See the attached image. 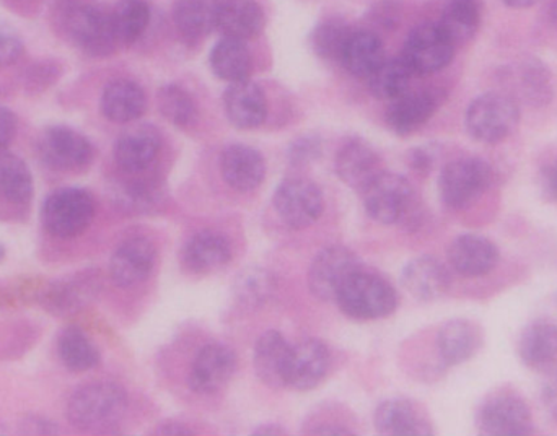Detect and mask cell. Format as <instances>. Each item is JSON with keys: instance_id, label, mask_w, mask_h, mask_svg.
Listing matches in <instances>:
<instances>
[{"instance_id": "cell-40", "label": "cell", "mask_w": 557, "mask_h": 436, "mask_svg": "<svg viewBox=\"0 0 557 436\" xmlns=\"http://www.w3.org/2000/svg\"><path fill=\"white\" fill-rule=\"evenodd\" d=\"M0 198L12 204H26L33 198V176L20 157L0 152Z\"/></svg>"}, {"instance_id": "cell-50", "label": "cell", "mask_w": 557, "mask_h": 436, "mask_svg": "<svg viewBox=\"0 0 557 436\" xmlns=\"http://www.w3.org/2000/svg\"><path fill=\"white\" fill-rule=\"evenodd\" d=\"M370 18H372L376 25L382 26V28L393 29L398 26L399 20H401V10H399L398 3L385 0V2L373 7Z\"/></svg>"}, {"instance_id": "cell-31", "label": "cell", "mask_w": 557, "mask_h": 436, "mask_svg": "<svg viewBox=\"0 0 557 436\" xmlns=\"http://www.w3.org/2000/svg\"><path fill=\"white\" fill-rule=\"evenodd\" d=\"M267 25L263 7L257 0H222L219 7L218 29L225 38H257Z\"/></svg>"}, {"instance_id": "cell-30", "label": "cell", "mask_w": 557, "mask_h": 436, "mask_svg": "<svg viewBox=\"0 0 557 436\" xmlns=\"http://www.w3.org/2000/svg\"><path fill=\"white\" fill-rule=\"evenodd\" d=\"M100 108L103 116L113 123H134L146 113V91L137 82L129 80V78H116L104 87Z\"/></svg>"}, {"instance_id": "cell-3", "label": "cell", "mask_w": 557, "mask_h": 436, "mask_svg": "<svg viewBox=\"0 0 557 436\" xmlns=\"http://www.w3.org/2000/svg\"><path fill=\"white\" fill-rule=\"evenodd\" d=\"M496 182L493 165L483 157L463 155L445 163L438 175V196L451 211H467L490 192Z\"/></svg>"}, {"instance_id": "cell-57", "label": "cell", "mask_w": 557, "mask_h": 436, "mask_svg": "<svg viewBox=\"0 0 557 436\" xmlns=\"http://www.w3.org/2000/svg\"><path fill=\"white\" fill-rule=\"evenodd\" d=\"M5 258V248H3V245H0V261Z\"/></svg>"}, {"instance_id": "cell-52", "label": "cell", "mask_w": 557, "mask_h": 436, "mask_svg": "<svg viewBox=\"0 0 557 436\" xmlns=\"http://www.w3.org/2000/svg\"><path fill=\"white\" fill-rule=\"evenodd\" d=\"M20 432L25 435H55L59 428L54 422L48 421V419L29 415L20 424Z\"/></svg>"}, {"instance_id": "cell-56", "label": "cell", "mask_w": 557, "mask_h": 436, "mask_svg": "<svg viewBox=\"0 0 557 436\" xmlns=\"http://www.w3.org/2000/svg\"><path fill=\"white\" fill-rule=\"evenodd\" d=\"M549 20L557 29V0H552V5H549Z\"/></svg>"}, {"instance_id": "cell-28", "label": "cell", "mask_w": 557, "mask_h": 436, "mask_svg": "<svg viewBox=\"0 0 557 436\" xmlns=\"http://www.w3.org/2000/svg\"><path fill=\"white\" fill-rule=\"evenodd\" d=\"M517 357L533 372H546L557 359V324L539 317L530 321L517 339Z\"/></svg>"}, {"instance_id": "cell-24", "label": "cell", "mask_w": 557, "mask_h": 436, "mask_svg": "<svg viewBox=\"0 0 557 436\" xmlns=\"http://www.w3.org/2000/svg\"><path fill=\"white\" fill-rule=\"evenodd\" d=\"M401 284L412 298L429 303L447 295L451 287V274L441 259L419 256L403 269Z\"/></svg>"}, {"instance_id": "cell-58", "label": "cell", "mask_w": 557, "mask_h": 436, "mask_svg": "<svg viewBox=\"0 0 557 436\" xmlns=\"http://www.w3.org/2000/svg\"><path fill=\"white\" fill-rule=\"evenodd\" d=\"M0 434H5V428L2 427V424H0Z\"/></svg>"}, {"instance_id": "cell-11", "label": "cell", "mask_w": 557, "mask_h": 436, "mask_svg": "<svg viewBox=\"0 0 557 436\" xmlns=\"http://www.w3.org/2000/svg\"><path fill=\"white\" fill-rule=\"evenodd\" d=\"M273 204L284 225L292 229H304L323 214L324 196L320 186L310 179L287 178L278 183Z\"/></svg>"}, {"instance_id": "cell-13", "label": "cell", "mask_w": 557, "mask_h": 436, "mask_svg": "<svg viewBox=\"0 0 557 436\" xmlns=\"http://www.w3.org/2000/svg\"><path fill=\"white\" fill-rule=\"evenodd\" d=\"M42 163L59 172H81L95 159V147L84 134L67 126H52L38 142Z\"/></svg>"}, {"instance_id": "cell-55", "label": "cell", "mask_w": 557, "mask_h": 436, "mask_svg": "<svg viewBox=\"0 0 557 436\" xmlns=\"http://www.w3.org/2000/svg\"><path fill=\"white\" fill-rule=\"evenodd\" d=\"M285 431L281 427V425L276 424H267L261 425V427H258L257 431H255V435L263 436V435H284Z\"/></svg>"}, {"instance_id": "cell-20", "label": "cell", "mask_w": 557, "mask_h": 436, "mask_svg": "<svg viewBox=\"0 0 557 436\" xmlns=\"http://www.w3.org/2000/svg\"><path fill=\"white\" fill-rule=\"evenodd\" d=\"M157 262V248L146 236H133L124 239L110 261V275L121 288L136 287L143 284Z\"/></svg>"}, {"instance_id": "cell-49", "label": "cell", "mask_w": 557, "mask_h": 436, "mask_svg": "<svg viewBox=\"0 0 557 436\" xmlns=\"http://www.w3.org/2000/svg\"><path fill=\"white\" fill-rule=\"evenodd\" d=\"M545 382L542 386V401L549 418L557 424V362L546 370Z\"/></svg>"}, {"instance_id": "cell-1", "label": "cell", "mask_w": 557, "mask_h": 436, "mask_svg": "<svg viewBox=\"0 0 557 436\" xmlns=\"http://www.w3.org/2000/svg\"><path fill=\"white\" fill-rule=\"evenodd\" d=\"M367 215L382 225L419 228L424 220L421 202L408 178L383 170L362 192Z\"/></svg>"}, {"instance_id": "cell-14", "label": "cell", "mask_w": 557, "mask_h": 436, "mask_svg": "<svg viewBox=\"0 0 557 436\" xmlns=\"http://www.w3.org/2000/svg\"><path fill=\"white\" fill-rule=\"evenodd\" d=\"M100 290V274L94 269H88L49 284L42 291L41 303L48 313L67 317L88 307Z\"/></svg>"}, {"instance_id": "cell-35", "label": "cell", "mask_w": 557, "mask_h": 436, "mask_svg": "<svg viewBox=\"0 0 557 436\" xmlns=\"http://www.w3.org/2000/svg\"><path fill=\"white\" fill-rule=\"evenodd\" d=\"M129 179L116 186L117 204L129 214L144 215L157 211L165 199V188L157 178L144 176V173L129 175Z\"/></svg>"}, {"instance_id": "cell-26", "label": "cell", "mask_w": 557, "mask_h": 436, "mask_svg": "<svg viewBox=\"0 0 557 436\" xmlns=\"http://www.w3.org/2000/svg\"><path fill=\"white\" fill-rule=\"evenodd\" d=\"M373 424L382 435L428 436L434 435L428 412L408 399H388L376 408Z\"/></svg>"}, {"instance_id": "cell-34", "label": "cell", "mask_w": 557, "mask_h": 436, "mask_svg": "<svg viewBox=\"0 0 557 436\" xmlns=\"http://www.w3.org/2000/svg\"><path fill=\"white\" fill-rule=\"evenodd\" d=\"M483 5L481 0H445L438 26L455 46L467 45L481 28Z\"/></svg>"}, {"instance_id": "cell-32", "label": "cell", "mask_w": 557, "mask_h": 436, "mask_svg": "<svg viewBox=\"0 0 557 436\" xmlns=\"http://www.w3.org/2000/svg\"><path fill=\"white\" fill-rule=\"evenodd\" d=\"M221 0H176L173 23L186 42H199L218 29Z\"/></svg>"}, {"instance_id": "cell-10", "label": "cell", "mask_w": 557, "mask_h": 436, "mask_svg": "<svg viewBox=\"0 0 557 436\" xmlns=\"http://www.w3.org/2000/svg\"><path fill=\"white\" fill-rule=\"evenodd\" d=\"M503 84L517 103L533 110L549 107L556 97L555 78L548 65L535 55L520 59L503 72Z\"/></svg>"}, {"instance_id": "cell-37", "label": "cell", "mask_w": 557, "mask_h": 436, "mask_svg": "<svg viewBox=\"0 0 557 436\" xmlns=\"http://www.w3.org/2000/svg\"><path fill=\"white\" fill-rule=\"evenodd\" d=\"M110 13L117 45H136L146 35L152 18L146 0H120Z\"/></svg>"}, {"instance_id": "cell-51", "label": "cell", "mask_w": 557, "mask_h": 436, "mask_svg": "<svg viewBox=\"0 0 557 436\" xmlns=\"http://www.w3.org/2000/svg\"><path fill=\"white\" fill-rule=\"evenodd\" d=\"M16 127H18V121H16L13 111H10L9 108L0 107V152L5 150L15 139Z\"/></svg>"}, {"instance_id": "cell-43", "label": "cell", "mask_w": 557, "mask_h": 436, "mask_svg": "<svg viewBox=\"0 0 557 436\" xmlns=\"http://www.w3.org/2000/svg\"><path fill=\"white\" fill-rule=\"evenodd\" d=\"M350 33H352V28L344 20H323L310 33L308 45L317 58L323 59V61H339Z\"/></svg>"}, {"instance_id": "cell-6", "label": "cell", "mask_w": 557, "mask_h": 436, "mask_svg": "<svg viewBox=\"0 0 557 436\" xmlns=\"http://www.w3.org/2000/svg\"><path fill=\"white\" fill-rule=\"evenodd\" d=\"M62 25L75 46L94 58H107L116 51L111 13L91 0H64Z\"/></svg>"}, {"instance_id": "cell-27", "label": "cell", "mask_w": 557, "mask_h": 436, "mask_svg": "<svg viewBox=\"0 0 557 436\" xmlns=\"http://www.w3.org/2000/svg\"><path fill=\"white\" fill-rule=\"evenodd\" d=\"M221 173L224 182L238 192H251L267 178V162L255 147L232 144L221 155Z\"/></svg>"}, {"instance_id": "cell-9", "label": "cell", "mask_w": 557, "mask_h": 436, "mask_svg": "<svg viewBox=\"0 0 557 436\" xmlns=\"http://www.w3.org/2000/svg\"><path fill=\"white\" fill-rule=\"evenodd\" d=\"M455 48L438 23H421L406 36L401 58L418 77L437 74L451 64Z\"/></svg>"}, {"instance_id": "cell-44", "label": "cell", "mask_w": 557, "mask_h": 436, "mask_svg": "<svg viewBox=\"0 0 557 436\" xmlns=\"http://www.w3.org/2000/svg\"><path fill=\"white\" fill-rule=\"evenodd\" d=\"M323 139L318 134H301L288 146L287 162L294 169L313 165L323 155Z\"/></svg>"}, {"instance_id": "cell-12", "label": "cell", "mask_w": 557, "mask_h": 436, "mask_svg": "<svg viewBox=\"0 0 557 436\" xmlns=\"http://www.w3.org/2000/svg\"><path fill=\"white\" fill-rule=\"evenodd\" d=\"M362 267L346 246H330L318 252L308 271V288L321 301H336L344 285Z\"/></svg>"}, {"instance_id": "cell-46", "label": "cell", "mask_w": 557, "mask_h": 436, "mask_svg": "<svg viewBox=\"0 0 557 436\" xmlns=\"http://www.w3.org/2000/svg\"><path fill=\"white\" fill-rule=\"evenodd\" d=\"M536 185H539L540 198L546 204L557 205V150L549 153L540 165Z\"/></svg>"}, {"instance_id": "cell-41", "label": "cell", "mask_w": 557, "mask_h": 436, "mask_svg": "<svg viewBox=\"0 0 557 436\" xmlns=\"http://www.w3.org/2000/svg\"><path fill=\"white\" fill-rule=\"evenodd\" d=\"M276 290L274 275L267 269L250 265L237 275L234 282L235 300L242 307L260 308L271 300Z\"/></svg>"}, {"instance_id": "cell-33", "label": "cell", "mask_w": 557, "mask_h": 436, "mask_svg": "<svg viewBox=\"0 0 557 436\" xmlns=\"http://www.w3.org/2000/svg\"><path fill=\"white\" fill-rule=\"evenodd\" d=\"M385 46L382 38L370 29H352L339 62L350 75L369 78V75L385 61Z\"/></svg>"}, {"instance_id": "cell-25", "label": "cell", "mask_w": 557, "mask_h": 436, "mask_svg": "<svg viewBox=\"0 0 557 436\" xmlns=\"http://www.w3.org/2000/svg\"><path fill=\"white\" fill-rule=\"evenodd\" d=\"M224 111L228 123L242 130L260 127L267 121L268 100L263 88L250 78L228 84L224 94Z\"/></svg>"}, {"instance_id": "cell-5", "label": "cell", "mask_w": 557, "mask_h": 436, "mask_svg": "<svg viewBox=\"0 0 557 436\" xmlns=\"http://www.w3.org/2000/svg\"><path fill=\"white\" fill-rule=\"evenodd\" d=\"M127 396L110 382L82 386L69 399L67 419L82 432H100L116 425L126 414Z\"/></svg>"}, {"instance_id": "cell-53", "label": "cell", "mask_w": 557, "mask_h": 436, "mask_svg": "<svg viewBox=\"0 0 557 436\" xmlns=\"http://www.w3.org/2000/svg\"><path fill=\"white\" fill-rule=\"evenodd\" d=\"M157 435H193L191 428L185 427L180 422H166L156 431Z\"/></svg>"}, {"instance_id": "cell-39", "label": "cell", "mask_w": 557, "mask_h": 436, "mask_svg": "<svg viewBox=\"0 0 557 436\" xmlns=\"http://www.w3.org/2000/svg\"><path fill=\"white\" fill-rule=\"evenodd\" d=\"M58 353L71 372L84 373L100 363V352L90 337L77 326H69L59 333Z\"/></svg>"}, {"instance_id": "cell-2", "label": "cell", "mask_w": 557, "mask_h": 436, "mask_svg": "<svg viewBox=\"0 0 557 436\" xmlns=\"http://www.w3.org/2000/svg\"><path fill=\"white\" fill-rule=\"evenodd\" d=\"M474 427L486 436L539 434L525 396L510 385L496 386L483 396L474 411Z\"/></svg>"}, {"instance_id": "cell-45", "label": "cell", "mask_w": 557, "mask_h": 436, "mask_svg": "<svg viewBox=\"0 0 557 436\" xmlns=\"http://www.w3.org/2000/svg\"><path fill=\"white\" fill-rule=\"evenodd\" d=\"M442 149L437 144H424V146L414 147L406 155L411 172L419 176H429L434 172L435 166L441 162Z\"/></svg>"}, {"instance_id": "cell-16", "label": "cell", "mask_w": 557, "mask_h": 436, "mask_svg": "<svg viewBox=\"0 0 557 436\" xmlns=\"http://www.w3.org/2000/svg\"><path fill=\"white\" fill-rule=\"evenodd\" d=\"M484 329L476 321L455 317L442 324L435 337L438 362L444 369L470 362L484 347Z\"/></svg>"}, {"instance_id": "cell-54", "label": "cell", "mask_w": 557, "mask_h": 436, "mask_svg": "<svg viewBox=\"0 0 557 436\" xmlns=\"http://www.w3.org/2000/svg\"><path fill=\"white\" fill-rule=\"evenodd\" d=\"M504 5L509 7V9L513 10H527L532 9V7L539 5L543 0H500Z\"/></svg>"}, {"instance_id": "cell-8", "label": "cell", "mask_w": 557, "mask_h": 436, "mask_svg": "<svg viewBox=\"0 0 557 436\" xmlns=\"http://www.w3.org/2000/svg\"><path fill=\"white\" fill-rule=\"evenodd\" d=\"M97 214L94 196L82 188H61L46 198L41 209L42 225L55 238L81 236L90 228Z\"/></svg>"}, {"instance_id": "cell-29", "label": "cell", "mask_w": 557, "mask_h": 436, "mask_svg": "<svg viewBox=\"0 0 557 436\" xmlns=\"http://www.w3.org/2000/svg\"><path fill=\"white\" fill-rule=\"evenodd\" d=\"M290 344L278 331H267L255 344L253 366L260 382L271 389H284Z\"/></svg>"}, {"instance_id": "cell-18", "label": "cell", "mask_w": 557, "mask_h": 436, "mask_svg": "<svg viewBox=\"0 0 557 436\" xmlns=\"http://www.w3.org/2000/svg\"><path fill=\"white\" fill-rule=\"evenodd\" d=\"M442 100L444 95L437 90L406 91L401 97L389 101L385 114L386 126L396 136H411L434 117Z\"/></svg>"}, {"instance_id": "cell-38", "label": "cell", "mask_w": 557, "mask_h": 436, "mask_svg": "<svg viewBox=\"0 0 557 436\" xmlns=\"http://www.w3.org/2000/svg\"><path fill=\"white\" fill-rule=\"evenodd\" d=\"M412 77L414 74L405 59L399 55V58H385V61L369 75L367 84H369L370 94L376 100L393 101L409 91Z\"/></svg>"}, {"instance_id": "cell-4", "label": "cell", "mask_w": 557, "mask_h": 436, "mask_svg": "<svg viewBox=\"0 0 557 436\" xmlns=\"http://www.w3.org/2000/svg\"><path fill=\"white\" fill-rule=\"evenodd\" d=\"M522 120L520 104L503 90L486 91L471 101L465 113V129L478 144L496 146L509 139Z\"/></svg>"}, {"instance_id": "cell-19", "label": "cell", "mask_w": 557, "mask_h": 436, "mask_svg": "<svg viewBox=\"0 0 557 436\" xmlns=\"http://www.w3.org/2000/svg\"><path fill=\"white\" fill-rule=\"evenodd\" d=\"M334 169L337 178L360 195L383 172L379 152L362 137H350L341 146Z\"/></svg>"}, {"instance_id": "cell-23", "label": "cell", "mask_w": 557, "mask_h": 436, "mask_svg": "<svg viewBox=\"0 0 557 436\" xmlns=\"http://www.w3.org/2000/svg\"><path fill=\"white\" fill-rule=\"evenodd\" d=\"M234 258L231 239L214 229H202L183 246L182 264L195 275H211L227 267Z\"/></svg>"}, {"instance_id": "cell-7", "label": "cell", "mask_w": 557, "mask_h": 436, "mask_svg": "<svg viewBox=\"0 0 557 436\" xmlns=\"http://www.w3.org/2000/svg\"><path fill=\"white\" fill-rule=\"evenodd\" d=\"M337 307L354 321L392 316L399 304L398 291L386 278L360 269L336 298Z\"/></svg>"}, {"instance_id": "cell-22", "label": "cell", "mask_w": 557, "mask_h": 436, "mask_svg": "<svg viewBox=\"0 0 557 436\" xmlns=\"http://www.w3.org/2000/svg\"><path fill=\"white\" fill-rule=\"evenodd\" d=\"M162 150V136L152 124H136L121 134L114 146V160L126 175L146 173Z\"/></svg>"}, {"instance_id": "cell-48", "label": "cell", "mask_w": 557, "mask_h": 436, "mask_svg": "<svg viewBox=\"0 0 557 436\" xmlns=\"http://www.w3.org/2000/svg\"><path fill=\"white\" fill-rule=\"evenodd\" d=\"M58 77L59 68L52 62H41V64H36L28 68L25 87L32 94H39V91H45L46 88L52 87Z\"/></svg>"}, {"instance_id": "cell-47", "label": "cell", "mask_w": 557, "mask_h": 436, "mask_svg": "<svg viewBox=\"0 0 557 436\" xmlns=\"http://www.w3.org/2000/svg\"><path fill=\"white\" fill-rule=\"evenodd\" d=\"M23 42L12 25L0 20V67L12 65L22 55Z\"/></svg>"}, {"instance_id": "cell-15", "label": "cell", "mask_w": 557, "mask_h": 436, "mask_svg": "<svg viewBox=\"0 0 557 436\" xmlns=\"http://www.w3.org/2000/svg\"><path fill=\"white\" fill-rule=\"evenodd\" d=\"M237 372V356L224 344H208L199 350L189 370L188 386L196 395H218Z\"/></svg>"}, {"instance_id": "cell-17", "label": "cell", "mask_w": 557, "mask_h": 436, "mask_svg": "<svg viewBox=\"0 0 557 436\" xmlns=\"http://www.w3.org/2000/svg\"><path fill=\"white\" fill-rule=\"evenodd\" d=\"M450 267L461 277L490 275L500 262V249L493 239L478 233H463L447 249Z\"/></svg>"}, {"instance_id": "cell-42", "label": "cell", "mask_w": 557, "mask_h": 436, "mask_svg": "<svg viewBox=\"0 0 557 436\" xmlns=\"http://www.w3.org/2000/svg\"><path fill=\"white\" fill-rule=\"evenodd\" d=\"M160 114L173 126H193L198 121V104L188 90L178 84H166L157 94Z\"/></svg>"}, {"instance_id": "cell-21", "label": "cell", "mask_w": 557, "mask_h": 436, "mask_svg": "<svg viewBox=\"0 0 557 436\" xmlns=\"http://www.w3.org/2000/svg\"><path fill=\"white\" fill-rule=\"evenodd\" d=\"M330 365L326 344L318 339L300 340L292 346L285 385L294 391H311L324 382Z\"/></svg>"}, {"instance_id": "cell-36", "label": "cell", "mask_w": 557, "mask_h": 436, "mask_svg": "<svg viewBox=\"0 0 557 436\" xmlns=\"http://www.w3.org/2000/svg\"><path fill=\"white\" fill-rule=\"evenodd\" d=\"M251 62L253 61H251L247 41L225 38V36L212 48L209 55L211 71L214 72L215 77L227 84L250 78Z\"/></svg>"}]
</instances>
